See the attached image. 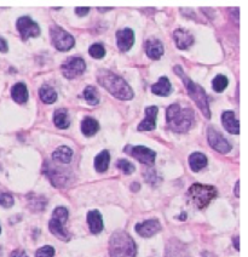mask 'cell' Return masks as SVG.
<instances>
[{
	"label": "cell",
	"mask_w": 248,
	"mask_h": 257,
	"mask_svg": "<svg viewBox=\"0 0 248 257\" xmlns=\"http://www.w3.org/2000/svg\"><path fill=\"white\" fill-rule=\"evenodd\" d=\"M97 80L102 86L106 87L114 97L122 101H128L133 98V90L128 85L126 81L121 77L116 75L115 73L101 69L97 73Z\"/></svg>",
	"instance_id": "1"
},
{
	"label": "cell",
	"mask_w": 248,
	"mask_h": 257,
	"mask_svg": "<svg viewBox=\"0 0 248 257\" xmlns=\"http://www.w3.org/2000/svg\"><path fill=\"white\" fill-rule=\"evenodd\" d=\"M166 119L172 131L178 134L186 133L194 124V110L189 107L180 106L179 103H173L167 108Z\"/></svg>",
	"instance_id": "2"
},
{
	"label": "cell",
	"mask_w": 248,
	"mask_h": 257,
	"mask_svg": "<svg viewBox=\"0 0 248 257\" xmlns=\"http://www.w3.org/2000/svg\"><path fill=\"white\" fill-rule=\"evenodd\" d=\"M174 72L177 73L178 77L182 78L183 83H184V86L188 91L189 96L192 98V101L196 103V106L200 108L201 112L203 113V115L206 116L207 119L211 118V109H209V104H208V98H207V95L203 90L202 86H200L198 84L194 83L188 75L185 74L184 71L180 66H176L174 67Z\"/></svg>",
	"instance_id": "3"
},
{
	"label": "cell",
	"mask_w": 248,
	"mask_h": 257,
	"mask_svg": "<svg viewBox=\"0 0 248 257\" xmlns=\"http://www.w3.org/2000/svg\"><path fill=\"white\" fill-rule=\"evenodd\" d=\"M109 253L110 257H136V243L126 232L118 230L110 238Z\"/></svg>",
	"instance_id": "4"
},
{
	"label": "cell",
	"mask_w": 248,
	"mask_h": 257,
	"mask_svg": "<svg viewBox=\"0 0 248 257\" xmlns=\"http://www.w3.org/2000/svg\"><path fill=\"white\" fill-rule=\"evenodd\" d=\"M217 195L218 192L214 187L201 185V183H194L188 191V197L197 209H205Z\"/></svg>",
	"instance_id": "5"
},
{
	"label": "cell",
	"mask_w": 248,
	"mask_h": 257,
	"mask_svg": "<svg viewBox=\"0 0 248 257\" xmlns=\"http://www.w3.org/2000/svg\"><path fill=\"white\" fill-rule=\"evenodd\" d=\"M68 220V210L63 206H58L52 212V218L49 222L50 232L61 240H69L71 235L64 229V223Z\"/></svg>",
	"instance_id": "6"
},
{
	"label": "cell",
	"mask_w": 248,
	"mask_h": 257,
	"mask_svg": "<svg viewBox=\"0 0 248 257\" xmlns=\"http://www.w3.org/2000/svg\"><path fill=\"white\" fill-rule=\"evenodd\" d=\"M50 36H51L52 45L58 51H69L75 45L74 37L61 28L60 26H51Z\"/></svg>",
	"instance_id": "7"
},
{
	"label": "cell",
	"mask_w": 248,
	"mask_h": 257,
	"mask_svg": "<svg viewBox=\"0 0 248 257\" xmlns=\"http://www.w3.org/2000/svg\"><path fill=\"white\" fill-rule=\"evenodd\" d=\"M125 152L138 160L139 163H143L145 165L151 166L155 163L156 153L154 151H151L150 148L144 147V146H127L125 148Z\"/></svg>",
	"instance_id": "8"
},
{
	"label": "cell",
	"mask_w": 248,
	"mask_h": 257,
	"mask_svg": "<svg viewBox=\"0 0 248 257\" xmlns=\"http://www.w3.org/2000/svg\"><path fill=\"white\" fill-rule=\"evenodd\" d=\"M61 69L67 79H74L85 72L86 64L81 57H71L62 64Z\"/></svg>",
	"instance_id": "9"
},
{
	"label": "cell",
	"mask_w": 248,
	"mask_h": 257,
	"mask_svg": "<svg viewBox=\"0 0 248 257\" xmlns=\"http://www.w3.org/2000/svg\"><path fill=\"white\" fill-rule=\"evenodd\" d=\"M207 140H208L209 146L213 150L219 152L221 154H226L231 151V145H230L229 141L220 133H218L215 128L209 127L207 130Z\"/></svg>",
	"instance_id": "10"
},
{
	"label": "cell",
	"mask_w": 248,
	"mask_h": 257,
	"mask_svg": "<svg viewBox=\"0 0 248 257\" xmlns=\"http://www.w3.org/2000/svg\"><path fill=\"white\" fill-rule=\"evenodd\" d=\"M17 29L21 34L23 40H27L32 37H38L40 34V27L37 22H34L31 17L22 16L16 22Z\"/></svg>",
	"instance_id": "11"
},
{
	"label": "cell",
	"mask_w": 248,
	"mask_h": 257,
	"mask_svg": "<svg viewBox=\"0 0 248 257\" xmlns=\"http://www.w3.org/2000/svg\"><path fill=\"white\" fill-rule=\"evenodd\" d=\"M161 230V224L157 220H147L136 224V232L143 238H150Z\"/></svg>",
	"instance_id": "12"
},
{
	"label": "cell",
	"mask_w": 248,
	"mask_h": 257,
	"mask_svg": "<svg viewBox=\"0 0 248 257\" xmlns=\"http://www.w3.org/2000/svg\"><path fill=\"white\" fill-rule=\"evenodd\" d=\"M116 40H118V46L120 49V51L126 52L135 44V32L130 28L118 31V33H116Z\"/></svg>",
	"instance_id": "13"
},
{
	"label": "cell",
	"mask_w": 248,
	"mask_h": 257,
	"mask_svg": "<svg viewBox=\"0 0 248 257\" xmlns=\"http://www.w3.org/2000/svg\"><path fill=\"white\" fill-rule=\"evenodd\" d=\"M159 108L150 106L145 108V119L138 125V131H151L156 127V116Z\"/></svg>",
	"instance_id": "14"
},
{
	"label": "cell",
	"mask_w": 248,
	"mask_h": 257,
	"mask_svg": "<svg viewBox=\"0 0 248 257\" xmlns=\"http://www.w3.org/2000/svg\"><path fill=\"white\" fill-rule=\"evenodd\" d=\"M221 122L227 133L232 134V135L240 134V122L235 118V113L231 110H226L221 114Z\"/></svg>",
	"instance_id": "15"
},
{
	"label": "cell",
	"mask_w": 248,
	"mask_h": 257,
	"mask_svg": "<svg viewBox=\"0 0 248 257\" xmlns=\"http://www.w3.org/2000/svg\"><path fill=\"white\" fill-rule=\"evenodd\" d=\"M173 38L177 44V48L180 49V50H185V49H188L189 46L194 44V37L185 29H176L173 33Z\"/></svg>",
	"instance_id": "16"
},
{
	"label": "cell",
	"mask_w": 248,
	"mask_h": 257,
	"mask_svg": "<svg viewBox=\"0 0 248 257\" xmlns=\"http://www.w3.org/2000/svg\"><path fill=\"white\" fill-rule=\"evenodd\" d=\"M87 223L93 234H98L103 230V218L98 210H92L87 214Z\"/></svg>",
	"instance_id": "17"
},
{
	"label": "cell",
	"mask_w": 248,
	"mask_h": 257,
	"mask_svg": "<svg viewBox=\"0 0 248 257\" xmlns=\"http://www.w3.org/2000/svg\"><path fill=\"white\" fill-rule=\"evenodd\" d=\"M145 52L151 60H159L163 55V45L160 40L150 39L145 43Z\"/></svg>",
	"instance_id": "18"
},
{
	"label": "cell",
	"mask_w": 248,
	"mask_h": 257,
	"mask_svg": "<svg viewBox=\"0 0 248 257\" xmlns=\"http://www.w3.org/2000/svg\"><path fill=\"white\" fill-rule=\"evenodd\" d=\"M44 174L48 175L54 186H57V187L63 186L64 182L67 181V177H66V174H64V171L60 170L58 168H51V166H49L48 164H46V169H45V172H44Z\"/></svg>",
	"instance_id": "19"
},
{
	"label": "cell",
	"mask_w": 248,
	"mask_h": 257,
	"mask_svg": "<svg viewBox=\"0 0 248 257\" xmlns=\"http://www.w3.org/2000/svg\"><path fill=\"white\" fill-rule=\"evenodd\" d=\"M72 158L73 151L69 147H67V146H61V147H58L57 150L54 152V154H52L54 162L60 163V164H68V163H71Z\"/></svg>",
	"instance_id": "20"
},
{
	"label": "cell",
	"mask_w": 248,
	"mask_h": 257,
	"mask_svg": "<svg viewBox=\"0 0 248 257\" xmlns=\"http://www.w3.org/2000/svg\"><path fill=\"white\" fill-rule=\"evenodd\" d=\"M207 163H208L207 157L205 154L200 153V152H195V153H192L189 157V166H190V169L194 172H197L202 170L203 168H206Z\"/></svg>",
	"instance_id": "21"
},
{
	"label": "cell",
	"mask_w": 248,
	"mask_h": 257,
	"mask_svg": "<svg viewBox=\"0 0 248 257\" xmlns=\"http://www.w3.org/2000/svg\"><path fill=\"white\" fill-rule=\"evenodd\" d=\"M11 96H13L14 101L17 103L23 104L28 101V90L27 86L23 83H19L13 86L11 89Z\"/></svg>",
	"instance_id": "22"
},
{
	"label": "cell",
	"mask_w": 248,
	"mask_h": 257,
	"mask_svg": "<svg viewBox=\"0 0 248 257\" xmlns=\"http://www.w3.org/2000/svg\"><path fill=\"white\" fill-rule=\"evenodd\" d=\"M171 83L166 77H161L156 84L151 85V92L157 96H168L171 92Z\"/></svg>",
	"instance_id": "23"
},
{
	"label": "cell",
	"mask_w": 248,
	"mask_h": 257,
	"mask_svg": "<svg viewBox=\"0 0 248 257\" xmlns=\"http://www.w3.org/2000/svg\"><path fill=\"white\" fill-rule=\"evenodd\" d=\"M99 124L93 118H85L81 122V131L86 137H91L98 133Z\"/></svg>",
	"instance_id": "24"
},
{
	"label": "cell",
	"mask_w": 248,
	"mask_h": 257,
	"mask_svg": "<svg viewBox=\"0 0 248 257\" xmlns=\"http://www.w3.org/2000/svg\"><path fill=\"white\" fill-rule=\"evenodd\" d=\"M110 154L108 151H102L101 153L96 157L95 159V168L98 172H106L109 168Z\"/></svg>",
	"instance_id": "25"
},
{
	"label": "cell",
	"mask_w": 248,
	"mask_h": 257,
	"mask_svg": "<svg viewBox=\"0 0 248 257\" xmlns=\"http://www.w3.org/2000/svg\"><path fill=\"white\" fill-rule=\"evenodd\" d=\"M54 122L58 128H68L71 121H69L67 109H64V108L57 109L54 114Z\"/></svg>",
	"instance_id": "26"
},
{
	"label": "cell",
	"mask_w": 248,
	"mask_h": 257,
	"mask_svg": "<svg viewBox=\"0 0 248 257\" xmlns=\"http://www.w3.org/2000/svg\"><path fill=\"white\" fill-rule=\"evenodd\" d=\"M39 96L44 103H48V104L54 103V102H56V100H57L56 91H55V90L49 85H44L40 87Z\"/></svg>",
	"instance_id": "27"
},
{
	"label": "cell",
	"mask_w": 248,
	"mask_h": 257,
	"mask_svg": "<svg viewBox=\"0 0 248 257\" xmlns=\"http://www.w3.org/2000/svg\"><path fill=\"white\" fill-rule=\"evenodd\" d=\"M84 98L90 106H96L99 103V93L95 86H87L84 90Z\"/></svg>",
	"instance_id": "28"
},
{
	"label": "cell",
	"mask_w": 248,
	"mask_h": 257,
	"mask_svg": "<svg viewBox=\"0 0 248 257\" xmlns=\"http://www.w3.org/2000/svg\"><path fill=\"white\" fill-rule=\"evenodd\" d=\"M227 84H229V80H227V78L225 75H217L214 79H213L212 81V86H213V90H214L215 92H223L224 90L226 89Z\"/></svg>",
	"instance_id": "29"
},
{
	"label": "cell",
	"mask_w": 248,
	"mask_h": 257,
	"mask_svg": "<svg viewBox=\"0 0 248 257\" xmlns=\"http://www.w3.org/2000/svg\"><path fill=\"white\" fill-rule=\"evenodd\" d=\"M89 54L96 60H101V58L106 56V49L102 44H93V45L90 46Z\"/></svg>",
	"instance_id": "30"
},
{
	"label": "cell",
	"mask_w": 248,
	"mask_h": 257,
	"mask_svg": "<svg viewBox=\"0 0 248 257\" xmlns=\"http://www.w3.org/2000/svg\"><path fill=\"white\" fill-rule=\"evenodd\" d=\"M116 166H118L119 169L122 172H125L126 175H131L135 172V165L132 164V163H130L128 160L126 159H120L118 160V163H116Z\"/></svg>",
	"instance_id": "31"
},
{
	"label": "cell",
	"mask_w": 248,
	"mask_h": 257,
	"mask_svg": "<svg viewBox=\"0 0 248 257\" xmlns=\"http://www.w3.org/2000/svg\"><path fill=\"white\" fill-rule=\"evenodd\" d=\"M15 204V200L13 198V195L9 194V193H3L0 192V205L3 207H11Z\"/></svg>",
	"instance_id": "32"
},
{
	"label": "cell",
	"mask_w": 248,
	"mask_h": 257,
	"mask_svg": "<svg viewBox=\"0 0 248 257\" xmlns=\"http://www.w3.org/2000/svg\"><path fill=\"white\" fill-rule=\"evenodd\" d=\"M55 255V249L52 246H43L40 247L39 250L37 251L36 253V257H54Z\"/></svg>",
	"instance_id": "33"
},
{
	"label": "cell",
	"mask_w": 248,
	"mask_h": 257,
	"mask_svg": "<svg viewBox=\"0 0 248 257\" xmlns=\"http://www.w3.org/2000/svg\"><path fill=\"white\" fill-rule=\"evenodd\" d=\"M90 11V8H77L75 9V14L78 15V16H85V15L89 14Z\"/></svg>",
	"instance_id": "34"
},
{
	"label": "cell",
	"mask_w": 248,
	"mask_h": 257,
	"mask_svg": "<svg viewBox=\"0 0 248 257\" xmlns=\"http://www.w3.org/2000/svg\"><path fill=\"white\" fill-rule=\"evenodd\" d=\"M9 50L8 43L3 38H0V52H7Z\"/></svg>",
	"instance_id": "35"
},
{
	"label": "cell",
	"mask_w": 248,
	"mask_h": 257,
	"mask_svg": "<svg viewBox=\"0 0 248 257\" xmlns=\"http://www.w3.org/2000/svg\"><path fill=\"white\" fill-rule=\"evenodd\" d=\"M10 257H28V256L26 255L25 251H22V250H16V251H14L13 253H11Z\"/></svg>",
	"instance_id": "36"
},
{
	"label": "cell",
	"mask_w": 248,
	"mask_h": 257,
	"mask_svg": "<svg viewBox=\"0 0 248 257\" xmlns=\"http://www.w3.org/2000/svg\"><path fill=\"white\" fill-rule=\"evenodd\" d=\"M235 195L236 197H240V181H237L235 185Z\"/></svg>",
	"instance_id": "37"
},
{
	"label": "cell",
	"mask_w": 248,
	"mask_h": 257,
	"mask_svg": "<svg viewBox=\"0 0 248 257\" xmlns=\"http://www.w3.org/2000/svg\"><path fill=\"white\" fill-rule=\"evenodd\" d=\"M240 239H238V236H234V246L236 250H240Z\"/></svg>",
	"instance_id": "38"
},
{
	"label": "cell",
	"mask_w": 248,
	"mask_h": 257,
	"mask_svg": "<svg viewBox=\"0 0 248 257\" xmlns=\"http://www.w3.org/2000/svg\"><path fill=\"white\" fill-rule=\"evenodd\" d=\"M109 10H112V9H101V8H99L98 9V11H101V13H106V11H109Z\"/></svg>",
	"instance_id": "39"
},
{
	"label": "cell",
	"mask_w": 248,
	"mask_h": 257,
	"mask_svg": "<svg viewBox=\"0 0 248 257\" xmlns=\"http://www.w3.org/2000/svg\"><path fill=\"white\" fill-rule=\"evenodd\" d=\"M0 233H2V228H0Z\"/></svg>",
	"instance_id": "40"
}]
</instances>
